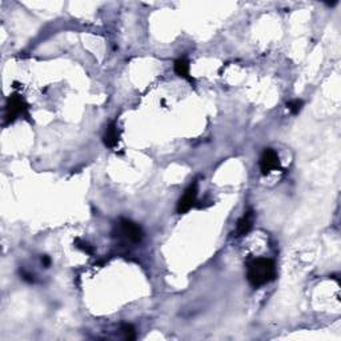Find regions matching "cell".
I'll use <instances>...</instances> for the list:
<instances>
[{
    "instance_id": "4",
    "label": "cell",
    "mask_w": 341,
    "mask_h": 341,
    "mask_svg": "<svg viewBox=\"0 0 341 341\" xmlns=\"http://www.w3.org/2000/svg\"><path fill=\"white\" fill-rule=\"evenodd\" d=\"M260 170L263 175H269L272 170L280 169L281 163H280V157L277 152L272 148H265L260 156Z\"/></svg>"
},
{
    "instance_id": "11",
    "label": "cell",
    "mask_w": 341,
    "mask_h": 341,
    "mask_svg": "<svg viewBox=\"0 0 341 341\" xmlns=\"http://www.w3.org/2000/svg\"><path fill=\"white\" fill-rule=\"evenodd\" d=\"M76 247H78L79 249L84 251V252H87L88 255H92L93 253L92 247H91L89 244H87V243H83V241H80V240H76Z\"/></svg>"
},
{
    "instance_id": "10",
    "label": "cell",
    "mask_w": 341,
    "mask_h": 341,
    "mask_svg": "<svg viewBox=\"0 0 341 341\" xmlns=\"http://www.w3.org/2000/svg\"><path fill=\"white\" fill-rule=\"evenodd\" d=\"M287 108L292 112L293 115H297V113L301 111V108H303V101L299 100V99L288 101V103H287Z\"/></svg>"
},
{
    "instance_id": "9",
    "label": "cell",
    "mask_w": 341,
    "mask_h": 341,
    "mask_svg": "<svg viewBox=\"0 0 341 341\" xmlns=\"http://www.w3.org/2000/svg\"><path fill=\"white\" fill-rule=\"evenodd\" d=\"M122 333L126 340H135L136 338V330L132 324H123L122 325Z\"/></svg>"
},
{
    "instance_id": "6",
    "label": "cell",
    "mask_w": 341,
    "mask_h": 341,
    "mask_svg": "<svg viewBox=\"0 0 341 341\" xmlns=\"http://www.w3.org/2000/svg\"><path fill=\"white\" fill-rule=\"evenodd\" d=\"M120 140V132L118 130V126H116V122H112L109 126L107 127L105 130V134L103 136V143L105 147L108 148H113L118 145Z\"/></svg>"
},
{
    "instance_id": "5",
    "label": "cell",
    "mask_w": 341,
    "mask_h": 341,
    "mask_svg": "<svg viewBox=\"0 0 341 341\" xmlns=\"http://www.w3.org/2000/svg\"><path fill=\"white\" fill-rule=\"evenodd\" d=\"M196 199H197V186L196 183H193V184H191V186L186 189L184 195H183V196L180 197V200L178 201V207H176L178 213H180V215L187 213V212L195 205Z\"/></svg>"
},
{
    "instance_id": "2",
    "label": "cell",
    "mask_w": 341,
    "mask_h": 341,
    "mask_svg": "<svg viewBox=\"0 0 341 341\" xmlns=\"http://www.w3.org/2000/svg\"><path fill=\"white\" fill-rule=\"evenodd\" d=\"M118 236L130 243L139 244L144 238V232L137 222L128 219H120L118 224Z\"/></svg>"
},
{
    "instance_id": "13",
    "label": "cell",
    "mask_w": 341,
    "mask_h": 341,
    "mask_svg": "<svg viewBox=\"0 0 341 341\" xmlns=\"http://www.w3.org/2000/svg\"><path fill=\"white\" fill-rule=\"evenodd\" d=\"M22 277H23V280H26V281L34 282V277H32V276H31L30 273H26V272H23Z\"/></svg>"
},
{
    "instance_id": "3",
    "label": "cell",
    "mask_w": 341,
    "mask_h": 341,
    "mask_svg": "<svg viewBox=\"0 0 341 341\" xmlns=\"http://www.w3.org/2000/svg\"><path fill=\"white\" fill-rule=\"evenodd\" d=\"M19 115L28 116V105L20 95L12 93L11 96L8 97L7 105H6V122H7V124L15 122Z\"/></svg>"
},
{
    "instance_id": "12",
    "label": "cell",
    "mask_w": 341,
    "mask_h": 341,
    "mask_svg": "<svg viewBox=\"0 0 341 341\" xmlns=\"http://www.w3.org/2000/svg\"><path fill=\"white\" fill-rule=\"evenodd\" d=\"M41 264H43L45 268H48L49 265H51V259H49L48 256H43V257H41Z\"/></svg>"
},
{
    "instance_id": "7",
    "label": "cell",
    "mask_w": 341,
    "mask_h": 341,
    "mask_svg": "<svg viewBox=\"0 0 341 341\" xmlns=\"http://www.w3.org/2000/svg\"><path fill=\"white\" fill-rule=\"evenodd\" d=\"M253 220H255V215L253 211H248L243 217L238 221V226H236V236H244L252 230Z\"/></svg>"
},
{
    "instance_id": "8",
    "label": "cell",
    "mask_w": 341,
    "mask_h": 341,
    "mask_svg": "<svg viewBox=\"0 0 341 341\" xmlns=\"http://www.w3.org/2000/svg\"><path fill=\"white\" fill-rule=\"evenodd\" d=\"M174 70L175 74L178 75V76L186 79L188 82L193 83V79L189 76V62L186 58H180V59L176 60V62H175Z\"/></svg>"
},
{
    "instance_id": "1",
    "label": "cell",
    "mask_w": 341,
    "mask_h": 341,
    "mask_svg": "<svg viewBox=\"0 0 341 341\" xmlns=\"http://www.w3.org/2000/svg\"><path fill=\"white\" fill-rule=\"evenodd\" d=\"M276 264L267 257H257L251 260L247 268V278L249 284L255 288L263 287L276 278Z\"/></svg>"
}]
</instances>
